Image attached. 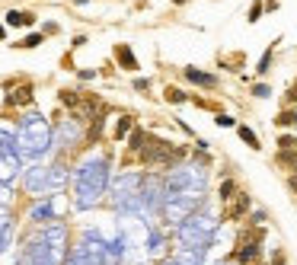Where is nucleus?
I'll return each mask as SVG.
<instances>
[{
    "label": "nucleus",
    "mask_w": 297,
    "mask_h": 265,
    "mask_svg": "<svg viewBox=\"0 0 297 265\" xmlns=\"http://www.w3.org/2000/svg\"><path fill=\"white\" fill-rule=\"evenodd\" d=\"M201 252H205V249H192V246H189V249L182 252V265H198V262H201Z\"/></svg>",
    "instance_id": "6e6552de"
},
{
    "label": "nucleus",
    "mask_w": 297,
    "mask_h": 265,
    "mask_svg": "<svg viewBox=\"0 0 297 265\" xmlns=\"http://www.w3.org/2000/svg\"><path fill=\"white\" fill-rule=\"evenodd\" d=\"M268 64H272V51H265V54H262V61H259V74H265V70H268Z\"/></svg>",
    "instance_id": "ddd939ff"
},
{
    "label": "nucleus",
    "mask_w": 297,
    "mask_h": 265,
    "mask_svg": "<svg viewBox=\"0 0 297 265\" xmlns=\"http://www.w3.org/2000/svg\"><path fill=\"white\" fill-rule=\"evenodd\" d=\"M240 137H243L246 144H249V147H252V150H259V147H262V144H259V137L252 134V131H249V128H246V125H243V128H240Z\"/></svg>",
    "instance_id": "1a4fd4ad"
},
{
    "label": "nucleus",
    "mask_w": 297,
    "mask_h": 265,
    "mask_svg": "<svg viewBox=\"0 0 297 265\" xmlns=\"http://www.w3.org/2000/svg\"><path fill=\"white\" fill-rule=\"evenodd\" d=\"M233 192H236V182H233V179H227V182L221 185V198H233Z\"/></svg>",
    "instance_id": "9d476101"
},
{
    "label": "nucleus",
    "mask_w": 297,
    "mask_h": 265,
    "mask_svg": "<svg viewBox=\"0 0 297 265\" xmlns=\"http://www.w3.org/2000/svg\"><path fill=\"white\" fill-rule=\"evenodd\" d=\"M288 102H297V83H294V86H291V90H288Z\"/></svg>",
    "instance_id": "f3484780"
},
{
    "label": "nucleus",
    "mask_w": 297,
    "mask_h": 265,
    "mask_svg": "<svg viewBox=\"0 0 297 265\" xmlns=\"http://www.w3.org/2000/svg\"><path fill=\"white\" fill-rule=\"evenodd\" d=\"M179 236H182L189 246H195V249H205L208 243L214 240V224L211 217H189L182 224V230H179Z\"/></svg>",
    "instance_id": "f257e3e1"
},
{
    "label": "nucleus",
    "mask_w": 297,
    "mask_h": 265,
    "mask_svg": "<svg viewBox=\"0 0 297 265\" xmlns=\"http://www.w3.org/2000/svg\"><path fill=\"white\" fill-rule=\"evenodd\" d=\"M166 99H173V102H182L185 93H179V90H166Z\"/></svg>",
    "instance_id": "4468645a"
},
{
    "label": "nucleus",
    "mask_w": 297,
    "mask_h": 265,
    "mask_svg": "<svg viewBox=\"0 0 297 265\" xmlns=\"http://www.w3.org/2000/svg\"><path fill=\"white\" fill-rule=\"evenodd\" d=\"M176 3H185V0H176Z\"/></svg>",
    "instance_id": "aec40b11"
},
{
    "label": "nucleus",
    "mask_w": 297,
    "mask_h": 265,
    "mask_svg": "<svg viewBox=\"0 0 297 265\" xmlns=\"http://www.w3.org/2000/svg\"><path fill=\"white\" fill-rule=\"evenodd\" d=\"M259 13H262V3H259V0H256V3H252V16H249L252 23H256V19H259Z\"/></svg>",
    "instance_id": "dca6fc26"
},
{
    "label": "nucleus",
    "mask_w": 297,
    "mask_h": 265,
    "mask_svg": "<svg viewBox=\"0 0 297 265\" xmlns=\"http://www.w3.org/2000/svg\"><path fill=\"white\" fill-rule=\"evenodd\" d=\"M128 128H131V118H122V121H118V128H115V137H125V134H128Z\"/></svg>",
    "instance_id": "f8f14e48"
},
{
    "label": "nucleus",
    "mask_w": 297,
    "mask_h": 265,
    "mask_svg": "<svg viewBox=\"0 0 297 265\" xmlns=\"http://www.w3.org/2000/svg\"><path fill=\"white\" fill-rule=\"evenodd\" d=\"M185 77H189L192 83L205 86V90H214V86H217V77H211V74H201V70H195V67H189V70H185Z\"/></svg>",
    "instance_id": "7ed1b4c3"
},
{
    "label": "nucleus",
    "mask_w": 297,
    "mask_h": 265,
    "mask_svg": "<svg viewBox=\"0 0 297 265\" xmlns=\"http://www.w3.org/2000/svg\"><path fill=\"white\" fill-rule=\"evenodd\" d=\"M29 99H32V86H19V90H13V96H7V102L10 106H23Z\"/></svg>",
    "instance_id": "39448f33"
},
{
    "label": "nucleus",
    "mask_w": 297,
    "mask_h": 265,
    "mask_svg": "<svg viewBox=\"0 0 297 265\" xmlns=\"http://www.w3.org/2000/svg\"><path fill=\"white\" fill-rule=\"evenodd\" d=\"M35 45H42V35H29L19 42V48H35Z\"/></svg>",
    "instance_id": "9b49d317"
},
{
    "label": "nucleus",
    "mask_w": 297,
    "mask_h": 265,
    "mask_svg": "<svg viewBox=\"0 0 297 265\" xmlns=\"http://www.w3.org/2000/svg\"><path fill=\"white\" fill-rule=\"evenodd\" d=\"M291 189H294V192H297V176H291Z\"/></svg>",
    "instance_id": "a211bd4d"
},
{
    "label": "nucleus",
    "mask_w": 297,
    "mask_h": 265,
    "mask_svg": "<svg viewBox=\"0 0 297 265\" xmlns=\"http://www.w3.org/2000/svg\"><path fill=\"white\" fill-rule=\"evenodd\" d=\"M115 58H118V61L125 64V70H137V61H134V54H131L125 45H118V48H115Z\"/></svg>",
    "instance_id": "423d86ee"
},
{
    "label": "nucleus",
    "mask_w": 297,
    "mask_h": 265,
    "mask_svg": "<svg viewBox=\"0 0 297 265\" xmlns=\"http://www.w3.org/2000/svg\"><path fill=\"white\" fill-rule=\"evenodd\" d=\"M7 23L10 26H32V23H35V16H32V13H16V10H13V13H7Z\"/></svg>",
    "instance_id": "0eeeda50"
},
{
    "label": "nucleus",
    "mask_w": 297,
    "mask_h": 265,
    "mask_svg": "<svg viewBox=\"0 0 297 265\" xmlns=\"http://www.w3.org/2000/svg\"><path fill=\"white\" fill-rule=\"evenodd\" d=\"M166 265H179V262H166Z\"/></svg>",
    "instance_id": "6ab92c4d"
},
{
    "label": "nucleus",
    "mask_w": 297,
    "mask_h": 265,
    "mask_svg": "<svg viewBox=\"0 0 297 265\" xmlns=\"http://www.w3.org/2000/svg\"><path fill=\"white\" fill-rule=\"evenodd\" d=\"M246 208H249V195H240V201L227 208V220H236V217H243V214H246Z\"/></svg>",
    "instance_id": "20e7f679"
},
{
    "label": "nucleus",
    "mask_w": 297,
    "mask_h": 265,
    "mask_svg": "<svg viewBox=\"0 0 297 265\" xmlns=\"http://www.w3.org/2000/svg\"><path fill=\"white\" fill-rule=\"evenodd\" d=\"M61 102H67V106H77V96H74V93H61Z\"/></svg>",
    "instance_id": "2eb2a0df"
},
{
    "label": "nucleus",
    "mask_w": 297,
    "mask_h": 265,
    "mask_svg": "<svg viewBox=\"0 0 297 265\" xmlns=\"http://www.w3.org/2000/svg\"><path fill=\"white\" fill-rule=\"evenodd\" d=\"M259 240H262V230H256V233H249V236L240 240V249H236L240 262H256V256H259V246H256V243Z\"/></svg>",
    "instance_id": "f03ea898"
}]
</instances>
